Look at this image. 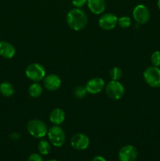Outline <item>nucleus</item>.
Wrapping results in <instances>:
<instances>
[{"label":"nucleus","mask_w":160,"mask_h":161,"mask_svg":"<svg viewBox=\"0 0 160 161\" xmlns=\"http://www.w3.org/2000/svg\"><path fill=\"white\" fill-rule=\"evenodd\" d=\"M137 156V149L132 145L122 146L118 154L119 161H135Z\"/></svg>","instance_id":"10"},{"label":"nucleus","mask_w":160,"mask_h":161,"mask_svg":"<svg viewBox=\"0 0 160 161\" xmlns=\"http://www.w3.org/2000/svg\"><path fill=\"white\" fill-rule=\"evenodd\" d=\"M0 93L4 97H11L14 94V87L12 83L5 81L0 84Z\"/></svg>","instance_id":"16"},{"label":"nucleus","mask_w":160,"mask_h":161,"mask_svg":"<svg viewBox=\"0 0 160 161\" xmlns=\"http://www.w3.org/2000/svg\"><path fill=\"white\" fill-rule=\"evenodd\" d=\"M43 93L42 85L39 83H33L28 88V94L32 97H39Z\"/></svg>","instance_id":"17"},{"label":"nucleus","mask_w":160,"mask_h":161,"mask_svg":"<svg viewBox=\"0 0 160 161\" xmlns=\"http://www.w3.org/2000/svg\"><path fill=\"white\" fill-rule=\"evenodd\" d=\"M16 54V49L13 45L6 41H0V56L6 59H11Z\"/></svg>","instance_id":"13"},{"label":"nucleus","mask_w":160,"mask_h":161,"mask_svg":"<svg viewBox=\"0 0 160 161\" xmlns=\"http://www.w3.org/2000/svg\"><path fill=\"white\" fill-rule=\"evenodd\" d=\"M9 137H10L11 139H13V140H18V139H20V135L19 133H17V132H13Z\"/></svg>","instance_id":"25"},{"label":"nucleus","mask_w":160,"mask_h":161,"mask_svg":"<svg viewBox=\"0 0 160 161\" xmlns=\"http://www.w3.org/2000/svg\"><path fill=\"white\" fill-rule=\"evenodd\" d=\"M86 89L88 94H97L101 92L105 88L104 80L100 77L90 79L86 84Z\"/></svg>","instance_id":"11"},{"label":"nucleus","mask_w":160,"mask_h":161,"mask_svg":"<svg viewBox=\"0 0 160 161\" xmlns=\"http://www.w3.org/2000/svg\"><path fill=\"white\" fill-rule=\"evenodd\" d=\"M43 86L50 91H55L61 86V79L56 74H49L43 79Z\"/></svg>","instance_id":"12"},{"label":"nucleus","mask_w":160,"mask_h":161,"mask_svg":"<svg viewBox=\"0 0 160 161\" xmlns=\"http://www.w3.org/2000/svg\"><path fill=\"white\" fill-rule=\"evenodd\" d=\"M151 62L155 67H160V51H155L151 56Z\"/></svg>","instance_id":"22"},{"label":"nucleus","mask_w":160,"mask_h":161,"mask_svg":"<svg viewBox=\"0 0 160 161\" xmlns=\"http://www.w3.org/2000/svg\"><path fill=\"white\" fill-rule=\"evenodd\" d=\"M86 4L89 10L96 15L103 14L106 9L105 0H87Z\"/></svg>","instance_id":"14"},{"label":"nucleus","mask_w":160,"mask_h":161,"mask_svg":"<svg viewBox=\"0 0 160 161\" xmlns=\"http://www.w3.org/2000/svg\"><path fill=\"white\" fill-rule=\"evenodd\" d=\"M47 136L50 144L55 147L60 148L64 146L65 143V133L62 127H60V125H53V127L48 129Z\"/></svg>","instance_id":"3"},{"label":"nucleus","mask_w":160,"mask_h":161,"mask_svg":"<svg viewBox=\"0 0 160 161\" xmlns=\"http://www.w3.org/2000/svg\"><path fill=\"white\" fill-rule=\"evenodd\" d=\"M144 81L153 88H160V69L155 66H149L143 73Z\"/></svg>","instance_id":"6"},{"label":"nucleus","mask_w":160,"mask_h":161,"mask_svg":"<svg viewBox=\"0 0 160 161\" xmlns=\"http://www.w3.org/2000/svg\"><path fill=\"white\" fill-rule=\"evenodd\" d=\"M65 113L62 108H56L50 114V120L53 125H61L65 119Z\"/></svg>","instance_id":"15"},{"label":"nucleus","mask_w":160,"mask_h":161,"mask_svg":"<svg viewBox=\"0 0 160 161\" xmlns=\"http://www.w3.org/2000/svg\"><path fill=\"white\" fill-rule=\"evenodd\" d=\"M70 143L72 148L76 150L83 151L89 147V138L85 134L77 133L72 137Z\"/></svg>","instance_id":"9"},{"label":"nucleus","mask_w":160,"mask_h":161,"mask_svg":"<svg viewBox=\"0 0 160 161\" xmlns=\"http://www.w3.org/2000/svg\"><path fill=\"white\" fill-rule=\"evenodd\" d=\"M27 130L30 135L35 138H42L47 135V125L40 119H34L30 120L27 124Z\"/></svg>","instance_id":"2"},{"label":"nucleus","mask_w":160,"mask_h":161,"mask_svg":"<svg viewBox=\"0 0 160 161\" xmlns=\"http://www.w3.org/2000/svg\"><path fill=\"white\" fill-rule=\"evenodd\" d=\"M73 94L75 97L78 99H83L86 97L88 94L87 91L86 89V86H77L73 90Z\"/></svg>","instance_id":"19"},{"label":"nucleus","mask_w":160,"mask_h":161,"mask_svg":"<svg viewBox=\"0 0 160 161\" xmlns=\"http://www.w3.org/2000/svg\"><path fill=\"white\" fill-rule=\"evenodd\" d=\"M0 34H1V31H0Z\"/></svg>","instance_id":"29"},{"label":"nucleus","mask_w":160,"mask_h":161,"mask_svg":"<svg viewBox=\"0 0 160 161\" xmlns=\"http://www.w3.org/2000/svg\"><path fill=\"white\" fill-rule=\"evenodd\" d=\"M47 161H57L56 160H53V159H51V160H47Z\"/></svg>","instance_id":"28"},{"label":"nucleus","mask_w":160,"mask_h":161,"mask_svg":"<svg viewBox=\"0 0 160 161\" xmlns=\"http://www.w3.org/2000/svg\"><path fill=\"white\" fill-rule=\"evenodd\" d=\"M109 76L111 80H117L119 81L122 76V71L119 67H113L109 72Z\"/></svg>","instance_id":"20"},{"label":"nucleus","mask_w":160,"mask_h":161,"mask_svg":"<svg viewBox=\"0 0 160 161\" xmlns=\"http://www.w3.org/2000/svg\"><path fill=\"white\" fill-rule=\"evenodd\" d=\"M157 6H158V9H160V0H158V2H157Z\"/></svg>","instance_id":"27"},{"label":"nucleus","mask_w":160,"mask_h":161,"mask_svg":"<svg viewBox=\"0 0 160 161\" xmlns=\"http://www.w3.org/2000/svg\"><path fill=\"white\" fill-rule=\"evenodd\" d=\"M91 161H107V160L101 156H97V157H93Z\"/></svg>","instance_id":"26"},{"label":"nucleus","mask_w":160,"mask_h":161,"mask_svg":"<svg viewBox=\"0 0 160 161\" xmlns=\"http://www.w3.org/2000/svg\"><path fill=\"white\" fill-rule=\"evenodd\" d=\"M150 10L146 6L139 4L134 7L133 10V17L136 23L144 25L150 19Z\"/></svg>","instance_id":"7"},{"label":"nucleus","mask_w":160,"mask_h":161,"mask_svg":"<svg viewBox=\"0 0 160 161\" xmlns=\"http://www.w3.org/2000/svg\"><path fill=\"white\" fill-rule=\"evenodd\" d=\"M72 3L75 8H82L87 3V0H72Z\"/></svg>","instance_id":"23"},{"label":"nucleus","mask_w":160,"mask_h":161,"mask_svg":"<svg viewBox=\"0 0 160 161\" xmlns=\"http://www.w3.org/2000/svg\"><path fill=\"white\" fill-rule=\"evenodd\" d=\"M131 19L127 16H122L118 18V25L122 28H127L131 25Z\"/></svg>","instance_id":"21"},{"label":"nucleus","mask_w":160,"mask_h":161,"mask_svg":"<svg viewBox=\"0 0 160 161\" xmlns=\"http://www.w3.org/2000/svg\"><path fill=\"white\" fill-rule=\"evenodd\" d=\"M105 93L112 100H120L125 94V88L120 82L111 80L105 85Z\"/></svg>","instance_id":"5"},{"label":"nucleus","mask_w":160,"mask_h":161,"mask_svg":"<svg viewBox=\"0 0 160 161\" xmlns=\"http://www.w3.org/2000/svg\"><path fill=\"white\" fill-rule=\"evenodd\" d=\"M38 150L41 155H48L51 151V144L47 140H40L38 144Z\"/></svg>","instance_id":"18"},{"label":"nucleus","mask_w":160,"mask_h":161,"mask_svg":"<svg viewBox=\"0 0 160 161\" xmlns=\"http://www.w3.org/2000/svg\"><path fill=\"white\" fill-rule=\"evenodd\" d=\"M98 23L99 26L102 29L105 31H110V30L114 29L117 26L118 17L115 14H111V13H106L100 17Z\"/></svg>","instance_id":"8"},{"label":"nucleus","mask_w":160,"mask_h":161,"mask_svg":"<svg viewBox=\"0 0 160 161\" xmlns=\"http://www.w3.org/2000/svg\"><path fill=\"white\" fill-rule=\"evenodd\" d=\"M25 74L28 80L33 83H39L45 78V69L39 63H31L25 69Z\"/></svg>","instance_id":"4"},{"label":"nucleus","mask_w":160,"mask_h":161,"mask_svg":"<svg viewBox=\"0 0 160 161\" xmlns=\"http://www.w3.org/2000/svg\"><path fill=\"white\" fill-rule=\"evenodd\" d=\"M66 22L71 29L79 31L84 29L88 24V17L81 8H74L67 14Z\"/></svg>","instance_id":"1"},{"label":"nucleus","mask_w":160,"mask_h":161,"mask_svg":"<svg viewBox=\"0 0 160 161\" xmlns=\"http://www.w3.org/2000/svg\"><path fill=\"white\" fill-rule=\"evenodd\" d=\"M28 161H43V158L41 154L32 153L29 156Z\"/></svg>","instance_id":"24"}]
</instances>
